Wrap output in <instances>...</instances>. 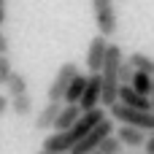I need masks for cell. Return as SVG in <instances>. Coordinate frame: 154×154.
Instances as JSON below:
<instances>
[{"mask_svg": "<svg viewBox=\"0 0 154 154\" xmlns=\"http://www.w3.org/2000/svg\"><path fill=\"white\" fill-rule=\"evenodd\" d=\"M125 60V51L116 46V43H108L106 49V60H103V68H100V84H103V97H100V106L108 108L119 100V76H116V68L119 62Z\"/></svg>", "mask_w": 154, "mask_h": 154, "instance_id": "1", "label": "cell"}, {"mask_svg": "<svg viewBox=\"0 0 154 154\" xmlns=\"http://www.w3.org/2000/svg\"><path fill=\"white\" fill-rule=\"evenodd\" d=\"M106 111H108L111 119L119 122V125H130V127H138V130H146V133L154 130V114L152 111L130 108V106H125V103H119V100H116L114 106H108Z\"/></svg>", "mask_w": 154, "mask_h": 154, "instance_id": "2", "label": "cell"}, {"mask_svg": "<svg viewBox=\"0 0 154 154\" xmlns=\"http://www.w3.org/2000/svg\"><path fill=\"white\" fill-rule=\"evenodd\" d=\"M111 133H114V119L106 116L103 122H97V125L70 149V154H92V152H97V146L103 143V138H108Z\"/></svg>", "mask_w": 154, "mask_h": 154, "instance_id": "3", "label": "cell"}, {"mask_svg": "<svg viewBox=\"0 0 154 154\" xmlns=\"http://www.w3.org/2000/svg\"><path fill=\"white\" fill-rule=\"evenodd\" d=\"M92 3V14H95V24H97V32L111 38L116 32V11H114V0H89Z\"/></svg>", "mask_w": 154, "mask_h": 154, "instance_id": "4", "label": "cell"}, {"mask_svg": "<svg viewBox=\"0 0 154 154\" xmlns=\"http://www.w3.org/2000/svg\"><path fill=\"white\" fill-rule=\"evenodd\" d=\"M76 73H79V65L76 62H62L60 70H57V76L51 79L49 89H46V100H60L62 103V95H65V89H68V84L73 81Z\"/></svg>", "mask_w": 154, "mask_h": 154, "instance_id": "5", "label": "cell"}, {"mask_svg": "<svg viewBox=\"0 0 154 154\" xmlns=\"http://www.w3.org/2000/svg\"><path fill=\"white\" fill-rule=\"evenodd\" d=\"M106 49H108V38L97 32V35L89 41V49H87V62H84L89 73H100L103 60H106Z\"/></svg>", "mask_w": 154, "mask_h": 154, "instance_id": "6", "label": "cell"}, {"mask_svg": "<svg viewBox=\"0 0 154 154\" xmlns=\"http://www.w3.org/2000/svg\"><path fill=\"white\" fill-rule=\"evenodd\" d=\"M103 84H100V73H89V79H87V87H84V95H81V100H79V108L81 111H92V108H97L100 106V97H103Z\"/></svg>", "mask_w": 154, "mask_h": 154, "instance_id": "7", "label": "cell"}, {"mask_svg": "<svg viewBox=\"0 0 154 154\" xmlns=\"http://www.w3.org/2000/svg\"><path fill=\"white\" fill-rule=\"evenodd\" d=\"M60 108H62L60 100H46V106L35 114V130H38V133H49V130L54 127V122H57Z\"/></svg>", "mask_w": 154, "mask_h": 154, "instance_id": "8", "label": "cell"}, {"mask_svg": "<svg viewBox=\"0 0 154 154\" xmlns=\"http://www.w3.org/2000/svg\"><path fill=\"white\" fill-rule=\"evenodd\" d=\"M119 103L130 106V108H141V111H152L149 95H141L138 89H133L130 84H119Z\"/></svg>", "mask_w": 154, "mask_h": 154, "instance_id": "9", "label": "cell"}, {"mask_svg": "<svg viewBox=\"0 0 154 154\" xmlns=\"http://www.w3.org/2000/svg\"><path fill=\"white\" fill-rule=\"evenodd\" d=\"M114 133H116V138L122 141V146L141 149V146L146 143V130H138V127H130V125H119Z\"/></svg>", "mask_w": 154, "mask_h": 154, "instance_id": "10", "label": "cell"}, {"mask_svg": "<svg viewBox=\"0 0 154 154\" xmlns=\"http://www.w3.org/2000/svg\"><path fill=\"white\" fill-rule=\"evenodd\" d=\"M81 116V108L76 106V103H62V108H60V114H57V122H54V133H62V130H68L76 119Z\"/></svg>", "mask_w": 154, "mask_h": 154, "instance_id": "11", "label": "cell"}, {"mask_svg": "<svg viewBox=\"0 0 154 154\" xmlns=\"http://www.w3.org/2000/svg\"><path fill=\"white\" fill-rule=\"evenodd\" d=\"M87 79H89V73H76L73 76V81L68 84V89H65V95H62V103H76L79 106V100H81V95H84V87H87Z\"/></svg>", "mask_w": 154, "mask_h": 154, "instance_id": "12", "label": "cell"}, {"mask_svg": "<svg viewBox=\"0 0 154 154\" xmlns=\"http://www.w3.org/2000/svg\"><path fill=\"white\" fill-rule=\"evenodd\" d=\"M8 111L16 114V116H30L32 114V97H30V92L16 95V97H8Z\"/></svg>", "mask_w": 154, "mask_h": 154, "instance_id": "13", "label": "cell"}, {"mask_svg": "<svg viewBox=\"0 0 154 154\" xmlns=\"http://www.w3.org/2000/svg\"><path fill=\"white\" fill-rule=\"evenodd\" d=\"M24 92H27V79L19 70H14L8 76V81H5V95L8 97H16V95H24Z\"/></svg>", "mask_w": 154, "mask_h": 154, "instance_id": "14", "label": "cell"}, {"mask_svg": "<svg viewBox=\"0 0 154 154\" xmlns=\"http://www.w3.org/2000/svg\"><path fill=\"white\" fill-rule=\"evenodd\" d=\"M127 62H130L135 70H141V73H149V76H154V60L149 57V54H143V51H133V54L127 57Z\"/></svg>", "mask_w": 154, "mask_h": 154, "instance_id": "15", "label": "cell"}, {"mask_svg": "<svg viewBox=\"0 0 154 154\" xmlns=\"http://www.w3.org/2000/svg\"><path fill=\"white\" fill-rule=\"evenodd\" d=\"M130 87H133V89H138L141 95H149V92H152V76H149V73H141V70H135V73H133V81H130Z\"/></svg>", "mask_w": 154, "mask_h": 154, "instance_id": "16", "label": "cell"}, {"mask_svg": "<svg viewBox=\"0 0 154 154\" xmlns=\"http://www.w3.org/2000/svg\"><path fill=\"white\" fill-rule=\"evenodd\" d=\"M122 149H125V146H122V141L111 133V135H108V138H103V143L97 146V154H122Z\"/></svg>", "mask_w": 154, "mask_h": 154, "instance_id": "17", "label": "cell"}, {"mask_svg": "<svg viewBox=\"0 0 154 154\" xmlns=\"http://www.w3.org/2000/svg\"><path fill=\"white\" fill-rule=\"evenodd\" d=\"M133 73H135V68L127 62V60H122L119 62V68H116V76H119V84H130L133 81Z\"/></svg>", "mask_w": 154, "mask_h": 154, "instance_id": "18", "label": "cell"}, {"mask_svg": "<svg viewBox=\"0 0 154 154\" xmlns=\"http://www.w3.org/2000/svg\"><path fill=\"white\" fill-rule=\"evenodd\" d=\"M11 73H14V65H11L8 54H0V87H5V81H8Z\"/></svg>", "mask_w": 154, "mask_h": 154, "instance_id": "19", "label": "cell"}, {"mask_svg": "<svg viewBox=\"0 0 154 154\" xmlns=\"http://www.w3.org/2000/svg\"><path fill=\"white\" fill-rule=\"evenodd\" d=\"M143 149H146V154H154V130L146 135V143H143Z\"/></svg>", "mask_w": 154, "mask_h": 154, "instance_id": "20", "label": "cell"}, {"mask_svg": "<svg viewBox=\"0 0 154 154\" xmlns=\"http://www.w3.org/2000/svg\"><path fill=\"white\" fill-rule=\"evenodd\" d=\"M0 54H8V38L3 35V30H0Z\"/></svg>", "mask_w": 154, "mask_h": 154, "instance_id": "21", "label": "cell"}, {"mask_svg": "<svg viewBox=\"0 0 154 154\" xmlns=\"http://www.w3.org/2000/svg\"><path fill=\"white\" fill-rule=\"evenodd\" d=\"M8 111V95H0V114Z\"/></svg>", "mask_w": 154, "mask_h": 154, "instance_id": "22", "label": "cell"}, {"mask_svg": "<svg viewBox=\"0 0 154 154\" xmlns=\"http://www.w3.org/2000/svg\"><path fill=\"white\" fill-rule=\"evenodd\" d=\"M149 103H152V114H154V76H152V92H149Z\"/></svg>", "mask_w": 154, "mask_h": 154, "instance_id": "23", "label": "cell"}, {"mask_svg": "<svg viewBox=\"0 0 154 154\" xmlns=\"http://www.w3.org/2000/svg\"><path fill=\"white\" fill-rule=\"evenodd\" d=\"M0 24H5V5H0Z\"/></svg>", "mask_w": 154, "mask_h": 154, "instance_id": "24", "label": "cell"}, {"mask_svg": "<svg viewBox=\"0 0 154 154\" xmlns=\"http://www.w3.org/2000/svg\"><path fill=\"white\" fill-rule=\"evenodd\" d=\"M38 154H51V152H46V149H41V152H38Z\"/></svg>", "mask_w": 154, "mask_h": 154, "instance_id": "25", "label": "cell"}, {"mask_svg": "<svg viewBox=\"0 0 154 154\" xmlns=\"http://www.w3.org/2000/svg\"><path fill=\"white\" fill-rule=\"evenodd\" d=\"M0 5H5V0H0Z\"/></svg>", "mask_w": 154, "mask_h": 154, "instance_id": "26", "label": "cell"}, {"mask_svg": "<svg viewBox=\"0 0 154 154\" xmlns=\"http://www.w3.org/2000/svg\"><path fill=\"white\" fill-rule=\"evenodd\" d=\"M65 154H70V152H65Z\"/></svg>", "mask_w": 154, "mask_h": 154, "instance_id": "27", "label": "cell"}, {"mask_svg": "<svg viewBox=\"0 0 154 154\" xmlns=\"http://www.w3.org/2000/svg\"><path fill=\"white\" fill-rule=\"evenodd\" d=\"M92 154H97V152H92Z\"/></svg>", "mask_w": 154, "mask_h": 154, "instance_id": "28", "label": "cell"}]
</instances>
